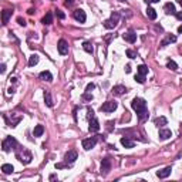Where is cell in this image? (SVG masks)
Here are the masks:
<instances>
[{
	"label": "cell",
	"instance_id": "25",
	"mask_svg": "<svg viewBox=\"0 0 182 182\" xmlns=\"http://www.w3.org/2000/svg\"><path fill=\"white\" fill-rule=\"evenodd\" d=\"M39 64V56L37 54H33L30 56V58H29V65L30 67H34V65Z\"/></svg>",
	"mask_w": 182,
	"mask_h": 182
},
{
	"label": "cell",
	"instance_id": "41",
	"mask_svg": "<svg viewBox=\"0 0 182 182\" xmlns=\"http://www.w3.org/2000/svg\"><path fill=\"white\" fill-rule=\"evenodd\" d=\"M0 71H1V73H6V64L0 65Z\"/></svg>",
	"mask_w": 182,
	"mask_h": 182
},
{
	"label": "cell",
	"instance_id": "38",
	"mask_svg": "<svg viewBox=\"0 0 182 182\" xmlns=\"http://www.w3.org/2000/svg\"><path fill=\"white\" fill-rule=\"evenodd\" d=\"M64 4L67 6V7H70V6H73V4H74V0H65Z\"/></svg>",
	"mask_w": 182,
	"mask_h": 182
},
{
	"label": "cell",
	"instance_id": "15",
	"mask_svg": "<svg viewBox=\"0 0 182 182\" xmlns=\"http://www.w3.org/2000/svg\"><path fill=\"white\" fill-rule=\"evenodd\" d=\"M124 39H125L128 43H135V41H137V34H135L134 30H129L128 33L124 34Z\"/></svg>",
	"mask_w": 182,
	"mask_h": 182
},
{
	"label": "cell",
	"instance_id": "11",
	"mask_svg": "<svg viewBox=\"0 0 182 182\" xmlns=\"http://www.w3.org/2000/svg\"><path fill=\"white\" fill-rule=\"evenodd\" d=\"M110 169H111V161L108 160V158L103 160V162H101V175L105 176L108 172H110Z\"/></svg>",
	"mask_w": 182,
	"mask_h": 182
},
{
	"label": "cell",
	"instance_id": "17",
	"mask_svg": "<svg viewBox=\"0 0 182 182\" xmlns=\"http://www.w3.org/2000/svg\"><path fill=\"white\" fill-rule=\"evenodd\" d=\"M121 145L125 147V148H134V147H135V142H134L132 139L124 137V138H121Z\"/></svg>",
	"mask_w": 182,
	"mask_h": 182
},
{
	"label": "cell",
	"instance_id": "14",
	"mask_svg": "<svg viewBox=\"0 0 182 182\" xmlns=\"http://www.w3.org/2000/svg\"><path fill=\"white\" fill-rule=\"evenodd\" d=\"M171 172H172V168H171V167H167V168H164V169H161V171L157 172V176L164 179V178L169 176V175H171Z\"/></svg>",
	"mask_w": 182,
	"mask_h": 182
},
{
	"label": "cell",
	"instance_id": "30",
	"mask_svg": "<svg viewBox=\"0 0 182 182\" xmlns=\"http://www.w3.org/2000/svg\"><path fill=\"white\" fill-rule=\"evenodd\" d=\"M167 67H168L169 70H172V71H176V70H178V64H176L174 60H169V61L167 63Z\"/></svg>",
	"mask_w": 182,
	"mask_h": 182
},
{
	"label": "cell",
	"instance_id": "32",
	"mask_svg": "<svg viewBox=\"0 0 182 182\" xmlns=\"http://www.w3.org/2000/svg\"><path fill=\"white\" fill-rule=\"evenodd\" d=\"M125 53H127V56H128L129 58H135V57H137V53H135V51H132V50H127V51H125Z\"/></svg>",
	"mask_w": 182,
	"mask_h": 182
},
{
	"label": "cell",
	"instance_id": "12",
	"mask_svg": "<svg viewBox=\"0 0 182 182\" xmlns=\"http://www.w3.org/2000/svg\"><path fill=\"white\" fill-rule=\"evenodd\" d=\"M39 78L43 80V81H48V83H51V81H53V74H51L50 71L44 70V71H41V73L39 74Z\"/></svg>",
	"mask_w": 182,
	"mask_h": 182
},
{
	"label": "cell",
	"instance_id": "16",
	"mask_svg": "<svg viewBox=\"0 0 182 182\" xmlns=\"http://www.w3.org/2000/svg\"><path fill=\"white\" fill-rule=\"evenodd\" d=\"M127 93V87L125 86H115L112 88V94L114 96H122Z\"/></svg>",
	"mask_w": 182,
	"mask_h": 182
},
{
	"label": "cell",
	"instance_id": "21",
	"mask_svg": "<svg viewBox=\"0 0 182 182\" xmlns=\"http://www.w3.org/2000/svg\"><path fill=\"white\" fill-rule=\"evenodd\" d=\"M41 23H43V24H51V23H53V13H51V11H48V13H47V14L43 17Z\"/></svg>",
	"mask_w": 182,
	"mask_h": 182
},
{
	"label": "cell",
	"instance_id": "24",
	"mask_svg": "<svg viewBox=\"0 0 182 182\" xmlns=\"http://www.w3.org/2000/svg\"><path fill=\"white\" fill-rule=\"evenodd\" d=\"M167 122H168V119L165 117L155 118V125H157V127H164V125H167Z\"/></svg>",
	"mask_w": 182,
	"mask_h": 182
},
{
	"label": "cell",
	"instance_id": "31",
	"mask_svg": "<svg viewBox=\"0 0 182 182\" xmlns=\"http://www.w3.org/2000/svg\"><path fill=\"white\" fill-rule=\"evenodd\" d=\"M135 81L139 83V84H144V83H145V75H141V74L135 75Z\"/></svg>",
	"mask_w": 182,
	"mask_h": 182
},
{
	"label": "cell",
	"instance_id": "39",
	"mask_svg": "<svg viewBox=\"0 0 182 182\" xmlns=\"http://www.w3.org/2000/svg\"><path fill=\"white\" fill-rule=\"evenodd\" d=\"M17 22H19V24H20V26H23V27H24V26H26V22H24V20H23L22 17H19V19H17Z\"/></svg>",
	"mask_w": 182,
	"mask_h": 182
},
{
	"label": "cell",
	"instance_id": "35",
	"mask_svg": "<svg viewBox=\"0 0 182 182\" xmlns=\"http://www.w3.org/2000/svg\"><path fill=\"white\" fill-rule=\"evenodd\" d=\"M93 90H94V84H93V83H90V84L86 87V93H91Z\"/></svg>",
	"mask_w": 182,
	"mask_h": 182
},
{
	"label": "cell",
	"instance_id": "46",
	"mask_svg": "<svg viewBox=\"0 0 182 182\" xmlns=\"http://www.w3.org/2000/svg\"><path fill=\"white\" fill-rule=\"evenodd\" d=\"M151 3H158V1H160V0H150Z\"/></svg>",
	"mask_w": 182,
	"mask_h": 182
},
{
	"label": "cell",
	"instance_id": "10",
	"mask_svg": "<svg viewBox=\"0 0 182 182\" xmlns=\"http://www.w3.org/2000/svg\"><path fill=\"white\" fill-rule=\"evenodd\" d=\"M88 131L90 132H98L100 131V122L96 117H93L90 119V125H88Z\"/></svg>",
	"mask_w": 182,
	"mask_h": 182
},
{
	"label": "cell",
	"instance_id": "5",
	"mask_svg": "<svg viewBox=\"0 0 182 182\" xmlns=\"http://www.w3.org/2000/svg\"><path fill=\"white\" fill-rule=\"evenodd\" d=\"M117 107H118V104L115 101H107V103H104V104L100 107V110L104 111V112H112V111L117 110Z\"/></svg>",
	"mask_w": 182,
	"mask_h": 182
},
{
	"label": "cell",
	"instance_id": "8",
	"mask_svg": "<svg viewBox=\"0 0 182 182\" xmlns=\"http://www.w3.org/2000/svg\"><path fill=\"white\" fill-rule=\"evenodd\" d=\"M57 50H58V53L61 54V56H65V54L68 53V43L65 41L64 39H61L58 44H57Z\"/></svg>",
	"mask_w": 182,
	"mask_h": 182
},
{
	"label": "cell",
	"instance_id": "1",
	"mask_svg": "<svg viewBox=\"0 0 182 182\" xmlns=\"http://www.w3.org/2000/svg\"><path fill=\"white\" fill-rule=\"evenodd\" d=\"M131 107L134 108L138 114V117L141 121H144L145 118H148V110H147V103L144 98H134L132 103H131Z\"/></svg>",
	"mask_w": 182,
	"mask_h": 182
},
{
	"label": "cell",
	"instance_id": "29",
	"mask_svg": "<svg viewBox=\"0 0 182 182\" xmlns=\"http://www.w3.org/2000/svg\"><path fill=\"white\" fill-rule=\"evenodd\" d=\"M138 74H141V75H147L148 74V67L145 64H141V65H138Z\"/></svg>",
	"mask_w": 182,
	"mask_h": 182
},
{
	"label": "cell",
	"instance_id": "42",
	"mask_svg": "<svg viewBox=\"0 0 182 182\" xmlns=\"http://www.w3.org/2000/svg\"><path fill=\"white\" fill-rule=\"evenodd\" d=\"M176 19H178V20H182V11H178V13H176Z\"/></svg>",
	"mask_w": 182,
	"mask_h": 182
},
{
	"label": "cell",
	"instance_id": "43",
	"mask_svg": "<svg viewBox=\"0 0 182 182\" xmlns=\"http://www.w3.org/2000/svg\"><path fill=\"white\" fill-rule=\"evenodd\" d=\"M125 73H131V65L129 64L125 65Z\"/></svg>",
	"mask_w": 182,
	"mask_h": 182
},
{
	"label": "cell",
	"instance_id": "34",
	"mask_svg": "<svg viewBox=\"0 0 182 182\" xmlns=\"http://www.w3.org/2000/svg\"><path fill=\"white\" fill-rule=\"evenodd\" d=\"M56 16H57V17H58L60 20H63V19L65 17V14H64V13H63L61 10H57V11H56Z\"/></svg>",
	"mask_w": 182,
	"mask_h": 182
},
{
	"label": "cell",
	"instance_id": "27",
	"mask_svg": "<svg viewBox=\"0 0 182 182\" xmlns=\"http://www.w3.org/2000/svg\"><path fill=\"white\" fill-rule=\"evenodd\" d=\"M83 48L90 54L94 51V47H93V43H91V41H84V43H83Z\"/></svg>",
	"mask_w": 182,
	"mask_h": 182
},
{
	"label": "cell",
	"instance_id": "9",
	"mask_svg": "<svg viewBox=\"0 0 182 182\" xmlns=\"http://www.w3.org/2000/svg\"><path fill=\"white\" fill-rule=\"evenodd\" d=\"M77 160V151L74 150H71V151H68V152H65V155H64V162H67V164H73L74 161Z\"/></svg>",
	"mask_w": 182,
	"mask_h": 182
},
{
	"label": "cell",
	"instance_id": "36",
	"mask_svg": "<svg viewBox=\"0 0 182 182\" xmlns=\"http://www.w3.org/2000/svg\"><path fill=\"white\" fill-rule=\"evenodd\" d=\"M83 98L87 100V101H91V100H93V96H91V93H86V94L83 96Z\"/></svg>",
	"mask_w": 182,
	"mask_h": 182
},
{
	"label": "cell",
	"instance_id": "40",
	"mask_svg": "<svg viewBox=\"0 0 182 182\" xmlns=\"http://www.w3.org/2000/svg\"><path fill=\"white\" fill-rule=\"evenodd\" d=\"M112 124H114V122H112V121H108L107 122V128H108V131H111V129H112Z\"/></svg>",
	"mask_w": 182,
	"mask_h": 182
},
{
	"label": "cell",
	"instance_id": "37",
	"mask_svg": "<svg viewBox=\"0 0 182 182\" xmlns=\"http://www.w3.org/2000/svg\"><path fill=\"white\" fill-rule=\"evenodd\" d=\"M87 117H88V118H93V117H94V111H93L91 108H88V110H87Z\"/></svg>",
	"mask_w": 182,
	"mask_h": 182
},
{
	"label": "cell",
	"instance_id": "18",
	"mask_svg": "<svg viewBox=\"0 0 182 182\" xmlns=\"http://www.w3.org/2000/svg\"><path fill=\"white\" fill-rule=\"evenodd\" d=\"M164 10H165L167 14H176V10H175L174 3H167V4L164 6Z\"/></svg>",
	"mask_w": 182,
	"mask_h": 182
},
{
	"label": "cell",
	"instance_id": "2",
	"mask_svg": "<svg viewBox=\"0 0 182 182\" xmlns=\"http://www.w3.org/2000/svg\"><path fill=\"white\" fill-rule=\"evenodd\" d=\"M16 158L20 161L22 164H24V165L30 164V162H32V160H33L32 152H30V151H27V150H24V148H23L22 151H17V150H16Z\"/></svg>",
	"mask_w": 182,
	"mask_h": 182
},
{
	"label": "cell",
	"instance_id": "22",
	"mask_svg": "<svg viewBox=\"0 0 182 182\" xmlns=\"http://www.w3.org/2000/svg\"><path fill=\"white\" fill-rule=\"evenodd\" d=\"M44 101L47 104V107H53V100H51V94L48 91H44Z\"/></svg>",
	"mask_w": 182,
	"mask_h": 182
},
{
	"label": "cell",
	"instance_id": "4",
	"mask_svg": "<svg viewBox=\"0 0 182 182\" xmlns=\"http://www.w3.org/2000/svg\"><path fill=\"white\" fill-rule=\"evenodd\" d=\"M118 20H119V13L112 11V13H111V17L104 22V27H105V29H114V27H117Z\"/></svg>",
	"mask_w": 182,
	"mask_h": 182
},
{
	"label": "cell",
	"instance_id": "19",
	"mask_svg": "<svg viewBox=\"0 0 182 182\" xmlns=\"http://www.w3.org/2000/svg\"><path fill=\"white\" fill-rule=\"evenodd\" d=\"M1 171H3V174L9 175V174H11V172L14 171V168H13L11 164H3V165H1Z\"/></svg>",
	"mask_w": 182,
	"mask_h": 182
},
{
	"label": "cell",
	"instance_id": "3",
	"mask_svg": "<svg viewBox=\"0 0 182 182\" xmlns=\"http://www.w3.org/2000/svg\"><path fill=\"white\" fill-rule=\"evenodd\" d=\"M1 148H3L4 152H10L11 150H17V141L13 137H7L1 142Z\"/></svg>",
	"mask_w": 182,
	"mask_h": 182
},
{
	"label": "cell",
	"instance_id": "7",
	"mask_svg": "<svg viewBox=\"0 0 182 182\" xmlns=\"http://www.w3.org/2000/svg\"><path fill=\"white\" fill-rule=\"evenodd\" d=\"M96 144H97V138H96V137H91V138L83 139V148H84L86 151L93 150V148L96 147Z\"/></svg>",
	"mask_w": 182,
	"mask_h": 182
},
{
	"label": "cell",
	"instance_id": "47",
	"mask_svg": "<svg viewBox=\"0 0 182 182\" xmlns=\"http://www.w3.org/2000/svg\"><path fill=\"white\" fill-rule=\"evenodd\" d=\"M145 1H147V3H151V1H150V0H145Z\"/></svg>",
	"mask_w": 182,
	"mask_h": 182
},
{
	"label": "cell",
	"instance_id": "44",
	"mask_svg": "<svg viewBox=\"0 0 182 182\" xmlns=\"http://www.w3.org/2000/svg\"><path fill=\"white\" fill-rule=\"evenodd\" d=\"M57 179V175H50V181H56Z\"/></svg>",
	"mask_w": 182,
	"mask_h": 182
},
{
	"label": "cell",
	"instance_id": "28",
	"mask_svg": "<svg viewBox=\"0 0 182 182\" xmlns=\"http://www.w3.org/2000/svg\"><path fill=\"white\" fill-rule=\"evenodd\" d=\"M11 13L13 11L11 10H3V24H7V22H9V19H10Z\"/></svg>",
	"mask_w": 182,
	"mask_h": 182
},
{
	"label": "cell",
	"instance_id": "23",
	"mask_svg": "<svg viewBox=\"0 0 182 182\" xmlns=\"http://www.w3.org/2000/svg\"><path fill=\"white\" fill-rule=\"evenodd\" d=\"M43 132H44L43 125H36V128H34V131H33V135H34V137H41Z\"/></svg>",
	"mask_w": 182,
	"mask_h": 182
},
{
	"label": "cell",
	"instance_id": "6",
	"mask_svg": "<svg viewBox=\"0 0 182 182\" xmlns=\"http://www.w3.org/2000/svg\"><path fill=\"white\" fill-rule=\"evenodd\" d=\"M73 17L80 23H86V20H87V14L83 9H77V10L73 11Z\"/></svg>",
	"mask_w": 182,
	"mask_h": 182
},
{
	"label": "cell",
	"instance_id": "26",
	"mask_svg": "<svg viewBox=\"0 0 182 182\" xmlns=\"http://www.w3.org/2000/svg\"><path fill=\"white\" fill-rule=\"evenodd\" d=\"M147 16H148L150 20H155V19H157V11H155V9L148 7V9H147Z\"/></svg>",
	"mask_w": 182,
	"mask_h": 182
},
{
	"label": "cell",
	"instance_id": "45",
	"mask_svg": "<svg viewBox=\"0 0 182 182\" xmlns=\"http://www.w3.org/2000/svg\"><path fill=\"white\" fill-rule=\"evenodd\" d=\"M178 33H179V34H182V24L179 26V27H178Z\"/></svg>",
	"mask_w": 182,
	"mask_h": 182
},
{
	"label": "cell",
	"instance_id": "13",
	"mask_svg": "<svg viewBox=\"0 0 182 182\" xmlns=\"http://www.w3.org/2000/svg\"><path fill=\"white\" fill-rule=\"evenodd\" d=\"M171 137H172L171 129H168V128H161V129H160V139L165 141V139L171 138Z\"/></svg>",
	"mask_w": 182,
	"mask_h": 182
},
{
	"label": "cell",
	"instance_id": "20",
	"mask_svg": "<svg viewBox=\"0 0 182 182\" xmlns=\"http://www.w3.org/2000/svg\"><path fill=\"white\" fill-rule=\"evenodd\" d=\"M176 41V37L175 36H168L165 40H162V43H161V47H167L169 43H175Z\"/></svg>",
	"mask_w": 182,
	"mask_h": 182
},
{
	"label": "cell",
	"instance_id": "48",
	"mask_svg": "<svg viewBox=\"0 0 182 182\" xmlns=\"http://www.w3.org/2000/svg\"><path fill=\"white\" fill-rule=\"evenodd\" d=\"M118 1H125V0H118Z\"/></svg>",
	"mask_w": 182,
	"mask_h": 182
},
{
	"label": "cell",
	"instance_id": "33",
	"mask_svg": "<svg viewBox=\"0 0 182 182\" xmlns=\"http://www.w3.org/2000/svg\"><path fill=\"white\" fill-rule=\"evenodd\" d=\"M68 167H70V164H67V162H65V164H56V168H57V169H61V168H68Z\"/></svg>",
	"mask_w": 182,
	"mask_h": 182
}]
</instances>
